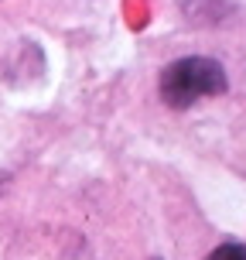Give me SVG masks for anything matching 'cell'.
<instances>
[{
	"label": "cell",
	"mask_w": 246,
	"mask_h": 260,
	"mask_svg": "<svg viewBox=\"0 0 246 260\" xmlns=\"http://www.w3.org/2000/svg\"><path fill=\"white\" fill-rule=\"evenodd\" d=\"M161 100L171 106V110H188L198 100H208V96H222L229 89V79H226V69H222L216 58H202V55H192V58H178L171 62L164 72H161Z\"/></svg>",
	"instance_id": "cell-1"
},
{
	"label": "cell",
	"mask_w": 246,
	"mask_h": 260,
	"mask_svg": "<svg viewBox=\"0 0 246 260\" xmlns=\"http://www.w3.org/2000/svg\"><path fill=\"white\" fill-rule=\"evenodd\" d=\"M208 260H246V243H222L208 253Z\"/></svg>",
	"instance_id": "cell-2"
}]
</instances>
